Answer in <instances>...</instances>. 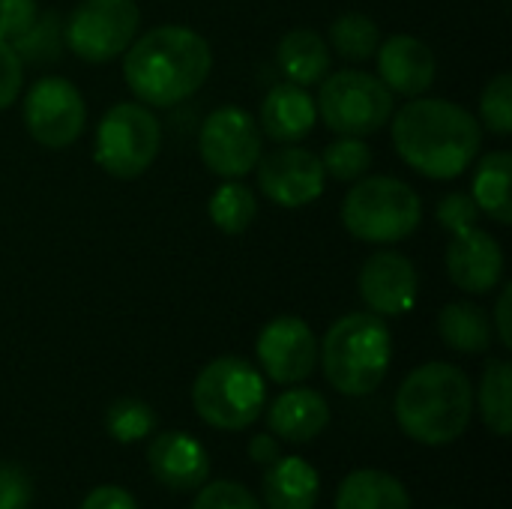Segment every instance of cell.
Segmentation results:
<instances>
[{"label": "cell", "mask_w": 512, "mask_h": 509, "mask_svg": "<svg viewBox=\"0 0 512 509\" xmlns=\"http://www.w3.org/2000/svg\"><path fill=\"white\" fill-rule=\"evenodd\" d=\"M84 123V96L69 78L45 75L24 93V129L36 144L63 150L81 138Z\"/></svg>", "instance_id": "8fae6325"}, {"label": "cell", "mask_w": 512, "mask_h": 509, "mask_svg": "<svg viewBox=\"0 0 512 509\" xmlns=\"http://www.w3.org/2000/svg\"><path fill=\"white\" fill-rule=\"evenodd\" d=\"M210 69V42L183 24H159L123 51V78L147 108H171L189 99Z\"/></svg>", "instance_id": "7a4b0ae2"}, {"label": "cell", "mask_w": 512, "mask_h": 509, "mask_svg": "<svg viewBox=\"0 0 512 509\" xmlns=\"http://www.w3.org/2000/svg\"><path fill=\"white\" fill-rule=\"evenodd\" d=\"M267 402V384L261 372L243 357L210 360L192 384L195 414L222 432L249 429Z\"/></svg>", "instance_id": "8992f818"}, {"label": "cell", "mask_w": 512, "mask_h": 509, "mask_svg": "<svg viewBox=\"0 0 512 509\" xmlns=\"http://www.w3.org/2000/svg\"><path fill=\"white\" fill-rule=\"evenodd\" d=\"M378 57V78L387 84L390 93H402V96H423L432 84H435V54L432 48L411 36V33H396L387 42L378 45L375 51Z\"/></svg>", "instance_id": "e0dca14e"}, {"label": "cell", "mask_w": 512, "mask_h": 509, "mask_svg": "<svg viewBox=\"0 0 512 509\" xmlns=\"http://www.w3.org/2000/svg\"><path fill=\"white\" fill-rule=\"evenodd\" d=\"M159 147L162 126L156 114L144 102H120L108 108L96 126L93 159L105 174L117 180H135L153 165Z\"/></svg>", "instance_id": "52a82bcc"}, {"label": "cell", "mask_w": 512, "mask_h": 509, "mask_svg": "<svg viewBox=\"0 0 512 509\" xmlns=\"http://www.w3.org/2000/svg\"><path fill=\"white\" fill-rule=\"evenodd\" d=\"M138 24L135 0H81L63 21V45L87 63H105L132 45Z\"/></svg>", "instance_id": "9c48e42d"}, {"label": "cell", "mask_w": 512, "mask_h": 509, "mask_svg": "<svg viewBox=\"0 0 512 509\" xmlns=\"http://www.w3.org/2000/svg\"><path fill=\"white\" fill-rule=\"evenodd\" d=\"M207 213H210V222L222 234L237 237V234L249 231V225L255 222V216H258V198L240 180H225L213 192V198L207 204Z\"/></svg>", "instance_id": "484cf974"}, {"label": "cell", "mask_w": 512, "mask_h": 509, "mask_svg": "<svg viewBox=\"0 0 512 509\" xmlns=\"http://www.w3.org/2000/svg\"><path fill=\"white\" fill-rule=\"evenodd\" d=\"M327 45L336 54H342L345 60L363 63V60L375 57V51L381 45V30L363 12H345L330 24V42Z\"/></svg>", "instance_id": "4316f807"}, {"label": "cell", "mask_w": 512, "mask_h": 509, "mask_svg": "<svg viewBox=\"0 0 512 509\" xmlns=\"http://www.w3.org/2000/svg\"><path fill=\"white\" fill-rule=\"evenodd\" d=\"M318 357L333 390L354 399L369 396L384 384L393 360L390 327L375 312H351L327 330Z\"/></svg>", "instance_id": "277c9868"}, {"label": "cell", "mask_w": 512, "mask_h": 509, "mask_svg": "<svg viewBox=\"0 0 512 509\" xmlns=\"http://www.w3.org/2000/svg\"><path fill=\"white\" fill-rule=\"evenodd\" d=\"M267 426L276 438L288 444H306L330 426V405L318 390L294 387L270 405Z\"/></svg>", "instance_id": "d6986e66"}, {"label": "cell", "mask_w": 512, "mask_h": 509, "mask_svg": "<svg viewBox=\"0 0 512 509\" xmlns=\"http://www.w3.org/2000/svg\"><path fill=\"white\" fill-rule=\"evenodd\" d=\"M24 87V63L12 42L0 39V111L9 108Z\"/></svg>", "instance_id": "e575fe53"}, {"label": "cell", "mask_w": 512, "mask_h": 509, "mask_svg": "<svg viewBox=\"0 0 512 509\" xmlns=\"http://www.w3.org/2000/svg\"><path fill=\"white\" fill-rule=\"evenodd\" d=\"M438 333L459 354H486L492 348V336H495L489 312L468 300H456L441 309Z\"/></svg>", "instance_id": "603a6c76"}, {"label": "cell", "mask_w": 512, "mask_h": 509, "mask_svg": "<svg viewBox=\"0 0 512 509\" xmlns=\"http://www.w3.org/2000/svg\"><path fill=\"white\" fill-rule=\"evenodd\" d=\"M510 171L512 156L507 150H495L480 159L471 183V198L477 201L480 213L495 219L498 225L512 222V201H510Z\"/></svg>", "instance_id": "cb8c5ba5"}, {"label": "cell", "mask_w": 512, "mask_h": 509, "mask_svg": "<svg viewBox=\"0 0 512 509\" xmlns=\"http://www.w3.org/2000/svg\"><path fill=\"white\" fill-rule=\"evenodd\" d=\"M12 48L18 51L21 63H33V66H48L54 60H60L63 54V18L54 9H45L36 15V21L27 27V33H21Z\"/></svg>", "instance_id": "83f0119b"}, {"label": "cell", "mask_w": 512, "mask_h": 509, "mask_svg": "<svg viewBox=\"0 0 512 509\" xmlns=\"http://www.w3.org/2000/svg\"><path fill=\"white\" fill-rule=\"evenodd\" d=\"M512 369L507 360H489L480 378V390L474 396V405L480 408L483 423L498 438H507L512 432V405H510Z\"/></svg>", "instance_id": "d4e9b609"}, {"label": "cell", "mask_w": 512, "mask_h": 509, "mask_svg": "<svg viewBox=\"0 0 512 509\" xmlns=\"http://www.w3.org/2000/svg\"><path fill=\"white\" fill-rule=\"evenodd\" d=\"M357 285L369 312L381 318L408 315L417 306V294H420V276L414 261L396 249H381L369 255Z\"/></svg>", "instance_id": "5bb4252c"}, {"label": "cell", "mask_w": 512, "mask_h": 509, "mask_svg": "<svg viewBox=\"0 0 512 509\" xmlns=\"http://www.w3.org/2000/svg\"><path fill=\"white\" fill-rule=\"evenodd\" d=\"M261 489L267 509H315L321 495V477L306 459L282 456L267 468Z\"/></svg>", "instance_id": "ffe728a7"}, {"label": "cell", "mask_w": 512, "mask_h": 509, "mask_svg": "<svg viewBox=\"0 0 512 509\" xmlns=\"http://www.w3.org/2000/svg\"><path fill=\"white\" fill-rule=\"evenodd\" d=\"M435 216H438V225H441L444 231H450V237H453V234H462V231H468V228H477V222H480V207H477V201L471 198V192H450V195L441 198Z\"/></svg>", "instance_id": "d6a6232c"}, {"label": "cell", "mask_w": 512, "mask_h": 509, "mask_svg": "<svg viewBox=\"0 0 512 509\" xmlns=\"http://www.w3.org/2000/svg\"><path fill=\"white\" fill-rule=\"evenodd\" d=\"M201 162L222 180H240L255 171L264 156V135L255 117L237 105H225L207 114L198 132Z\"/></svg>", "instance_id": "30bf717a"}, {"label": "cell", "mask_w": 512, "mask_h": 509, "mask_svg": "<svg viewBox=\"0 0 512 509\" xmlns=\"http://www.w3.org/2000/svg\"><path fill=\"white\" fill-rule=\"evenodd\" d=\"M480 144V120L450 99L414 96L393 117L396 153L429 180L462 177L474 165Z\"/></svg>", "instance_id": "6da1fadb"}, {"label": "cell", "mask_w": 512, "mask_h": 509, "mask_svg": "<svg viewBox=\"0 0 512 509\" xmlns=\"http://www.w3.org/2000/svg\"><path fill=\"white\" fill-rule=\"evenodd\" d=\"M315 123H318V105L306 87L294 81H282L267 90L261 102V135L279 144H297L315 129Z\"/></svg>", "instance_id": "ac0fdd59"}, {"label": "cell", "mask_w": 512, "mask_h": 509, "mask_svg": "<svg viewBox=\"0 0 512 509\" xmlns=\"http://www.w3.org/2000/svg\"><path fill=\"white\" fill-rule=\"evenodd\" d=\"M336 509H411V495L393 474L360 468L339 483Z\"/></svg>", "instance_id": "7402d4cb"}, {"label": "cell", "mask_w": 512, "mask_h": 509, "mask_svg": "<svg viewBox=\"0 0 512 509\" xmlns=\"http://www.w3.org/2000/svg\"><path fill=\"white\" fill-rule=\"evenodd\" d=\"M156 426V414L141 399H117L105 411V429L117 444H135L144 441Z\"/></svg>", "instance_id": "f546056e"}, {"label": "cell", "mask_w": 512, "mask_h": 509, "mask_svg": "<svg viewBox=\"0 0 512 509\" xmlns=\"http://www.w3.org/2000/svg\"><path fill=\"white\" fill-rule=\"evenodd\" d=\"M33 480L18 462L0 465V509H30Z\"/></svg>", "instance_id": "836d02e7"}, {"label": "cell", "mask_w": 512, "mask_h": 509, "mask_svg": "<svg viewBox=\"0 0 512 509\" xmlns=\"http://www.w3.org/2000/svg\"><path fill=\"white\" fill-rule=\"evenodd\" d=\"M321 120L336 135H372L384 129L393 117V93L378 75L360 69H342L324 75L321 93L315 99Z\"/></svg>", "instance_id": "ba28073f"}, {"label": "cell", "mask_w": 512, "mask_h": 509, "mask_svg": "<svg viewBox=\"0 0 512 509\" xmlns=\"http://www.w3.org/2000/svg\"><path fill=\"white\" fill-rule=\"evenodd\" d=\"M447 273L459 291L489 294L504 279V249L483 228L453 234L447 246Z\"/></svg>", "instance_id": "9a60e30c"}, {"label": "cell", "mask_w": 512, "mask_h": 509, "mask_svg": "<svg viewBox=\"0 0 512 509\" xmlns=\"http://www.w3.org/2000/svg\"><path fill=\"white\" fill-rule=\"evenodd\" d=\"M423 222V201L399 177L369 174L354 180L342 201V225L351 237L375 246L411 237Z\"/></svg>", "instance_id": "5b68a950"}, {"label": "cell", "mask_w": 512, "mask_h": 509, "mask_svg": "<svg viewBox=\"0 0 512 509\" xmlns=\"http://www.w3.org/2000/svg\"><path fill=\"white\" fill-rule=\"evenodd\" d=\"M78 509H138V504L123 486H96Z\"/></svg>", "instance_id": "8d00e7d4"}, {"label": "cell", "mask_w": 512, "mask_h": 509, "mask_svg": "<svg viewBox=\"0 0 512 509\" xmlns=\"http://www.w3.org/2000/svg\"><path fill=\"white\" fill-rule=\"evenodd\" d=\"M324 174L339 180V183H354L369 174L372 168V150L363 138L354 135H339V141L327 144L321 156Z\"/></svg>", "instance_id": "f1b7e54d"}, {"label": "cell", "mask_w": 512, "mask_h": 509, "mask_svg": "<svg viewBox=\"0 0 512 509\" xmlns=\"http://www.w3.org/2000/svg\"><path fill=\"white\" fill-rule=\"evenodd\" d=\"M195 492L192 509H261L258 498L234 480H216Z\"/></svg>", "instance_id": "1f68e13d"}, {"label": "cell", "mask_w": 512, "mask_h": 509, "mask_svg": "<svg viewBox=\"0 0 512 509\" xmlns=\"http://www.w3.org/2000/svg\"><path fill=\"white\" fill-rule=\"evenodd\" d=\"M480 126H486L492 135H510L512 132V75H495L480 96Z\"/></svg>", "instance_id": "4dcf8cb0"}, {"label": "cell", "mask_w": 512, "mask_h": 509, "mask_svg": "<svg viewBox=\"0 0 512 509\" xmlns=\"http://www.w3.org/2000/svg\"><path fill=\"white\" fill-rule=\"evenodd\" d=\"M510 300H512V285L501 288L498 306H495V327H498V342L504 348H512V330H510Z\"/></svg>", "instance_id": "f35d334b"}, {"label": "cell", "mask_w": 512, "mask_h": 509, "mask_svg": "<svg viewBox=\"0 0 512 509\" xmlns=\"http://www.w3.org/2000/svg\"><path fill=\"white\" fill-rule=\"evenodd\" d=\"M150 474L171 492H195L210 477V456L189 432H162L147 447Z\"/></svg>", "instance_id": "2e32d148"}, {"label": "cell", "mask_w": 512, "mask_h": 509, "mask_svg": "<svg viewBox=\"0 0 512 509\" xmlns=\"http://www.w3.org/2000/svg\"><path fill=\"white\" fill-rule=\"evenodd\" d=\"M36 15H39L36 0H0V39L15 42L21 33H27Z\"/></svg>", "instance_id": "d590c367"}, {"label": "cell", "mask_w": 512, "mask_h": 509, "mask_svg": "<svg viewBox=\"0 0 512 509\" xmlns=\"http://www.w3.org/2000/svg\"><path fill=\"white\" fill-rule=\"evenodd\" d=\"M249 459L261 468H270L276 459H282V447L276 435H255L249 441Z\"/></svg>", "instance_id": "74e56055"}, {"label": "cell", "mask_w": 512, "mask_h": 509, "mask_svg": "<svg viewBox=\"0 0 512 509\" xmlns=\"http://www.w3.org/2000/svg\"><path fill=\"white\" fill-rule=\"evenodd\" d=\"M474 417V387L453 363L417 366L396 393V423L426 447L459 441Z\"/></svg>", "instance_id": "3957f363"}, {"label": "cell", "mask_w": 512, "mask_h": 509, "mask_svg": "<svg viewBox=\"0 0 512 509\" xmlns=\"http://www.w3.org/2000/svg\"><path fill=\"white\" fill-rule=\"evenodd\" d=\"M258 189L279 207L297 210L324 195L327 174L321 156L306 147H279L258 159Z\"/></svg>", "instance_id": "7c38bea8"}, {"label": "cell", "mask_w": 512, "mask_h": 509, "mask_svg": "<svg viewBox=\"0 0 512 509\" xmlns=\"http://www.w3.org/2000/svg\"><path fill=\"white\" fill-rule=\"evenodd\" d=\"M258 363L273 384H300L318 366V339L297 315H279L258 333Z\"/></svg>", "instance_id": "4fadbf2b"}, {"label": "cell", "mask_w": 512, "mask_h": 509, "mask_svg": "<svg viewBox=\"0 0 512 509\" xmlns=\"http://www.w3.org/2000/svg\"><path fill=\"white\" fill-rule=\"evenodd\" d=\"M276 63L285 75V81H294L300 87L321 84L330 72V45L327 39L312 27H294L279 39Z\"/></svg>", "instance_id": "44dd1931"}]
</instances>
